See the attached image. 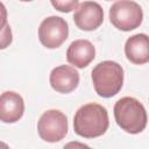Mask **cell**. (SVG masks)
Returning <instances> with one entry per match:
<instances>
[{
    "mask_svg": "<svg viewBox=\"0 0 149 149\" xmlns=\"http://www.w3.org/2000/svg\"><path fill=\"white\" fill-rule=\"evenodd\" d=\"M68 118L58 109L44 112L37 121V133L40 137L49 143L63 140L68 134Z\"/></svg>",
    "mask_w": 149,
    "mask_h": 149,
    "instance_id": "obj_5",
    "label": "cell"
},
{
    "mask_svg": "<svg viewBox=\"0 0 149 149\" xmlns=\"http://www.w3.org/2000/svg\"><path fill=\"white\" fill-rule=\"evenodd\" d=\"M63 149H92V148H90L85 143H81V142H78V141H71V142L66 143L63 147Z\"/></svg>",
    "mask_w": 149,
    "mask_h": 149,
    "instance_id": "obj_13",
    "label": "cell"
},
{
    "mask_svg": "<svg viewBox=\"0 0 149 149\" xmlns=\"http://www.w3.org/2000/svg\"><path fill=\"white\" fill-rule=\"evenodd\" d=\"M125 54L133 64L142 65L149 62V36L147 34H135L127 38Z\"/></svg>",
    "mask_w": 149,
    "mask_h": 149,
    "instance_id": "obj_11",
    "label": "cell"
},
{
    "mask_svg": "<svg viewBox=\"0 0 149 149\" xmlns=\"http://www.w3.org/2000/svg\"><path fill=\"white\" fill-rule=\"evenodd\" d=\"M95 57V48L88 40H76L66 50V59L78 69L86 68Z\"/></svg>",
    "mask_w": 149,
    "mask_h": 149,
    "instance_id": "obj_10",
    "label": "cell"
},
{
    "mask_svg": "<svg viewBox=\"0 0 149 149\" xmlns=\"http://www.w3.org/2000/svg\"><path fill=\"white\" fill-rule=\"evenodd\" d=\"M74 24L85 31H92L99 28L104 21V10L95 1L79 2L73 13Z\"/></svg>",
    "mask_w": 149,
    "mask_h": 149,
    "instance_id": "obj_7",
    "label": "cell"
},
{
    "mask_svg": "<svg viewBox=\"0 0 149 149\" xmlns=\"http://www.w3.org/2000/svg\"><path fill=\"white\" fill-rule=\"evenodd\" d=\"M91 78L98 95L102 98H112L122 88L123 69L114 61H104L93 68Z\"/></svg>",
    "mask_w": 149,
    "mask_h": 149,
    "instance_id": "obj_3",
    "label": "cell"
},
{
    "mask_svg": "<svg viewBox=\"0 0 149 149\" xmlns=\"http://www.w3.org/2000/svg\"><path fill=\"white\" fill-rule=\"evenodd\" d=\"M69 36L68 22L61 16H48L38 27V40L48 49L59 48Z\"/></svg>",
    "mask_w": 149,
    "mask_h": 149,
    "instance_id": "obj_6",
    "label": "cell"
},
{
    "mask_svg": "<svg viewBox=\"0 0 149 149\" xmlns=\"http://www.w3.org/2000/svg\"><path fill=\"white\" fill-rule=\"evenodd\" d=\"M51 5L59 12H63V13H69L73 9H76L79 5V2L77 0H71V1H55L52 0L51 1Z\"/></svg>",
    "mask_w": 149,
    "mask_h": 149,
    "instance_id": "obj_12",
    "label": "cell"
},
{
    "mask_svg": "<svg viewBox=\"0 0 149 149\" xmlns=\"http://www.w3.org/2000/svg\"><path fill=\"white\" fill-rule=\"evenodd\" d=\"M143 10L141 6L130 0H120L109 8V21L119 30L130 31L141 26Z\"/></svg>",
    "mask_w": 149,
    "mask_h": 149,
    "instance_id": "obj_4",
    "label": "cell"
},
{
    "mask_svg": "<svg viewBox=\"0 0 149 149\" xmlns=\"http://www.w3.org/2000/svg\"><path fill=\"white\" fill-rule=\"evenodd\" d=\"M24 113V101L14 91H6L0 97V119L5 123L19 121Z\"/></svg>",
    "mask_w": 149,
    "mask_h": 149,
    "instance_id": "obj_9",
    "label": "cell"
},
{
    "mask_svg": "<svg viewBox=\"0 0 149 149\" xmlns=\"http://www.w3.org/2000/svg\"><path fill=\"white\" fill-rule=\"evenodd\" d=\"M109 126L107 109L97 102H88L79 107L73 116V130L85 139L104 135Z\"/></svg>",
    "mask_w": 149,
    "mask_h": 149,
    "instance_id": "obj_1",
    "label": "cell"
},
{
    "mask_svg": "<svg viewBox=\"0 0 149 149\" xmlns=\"http://www.w3.org/2000/svg\"><path fill=\"white\" fill-rule=\"evenodd\" d=\"M49 81L56 92L66 94L77 88L79 84V73L70 65H58L51 70Z\"/></svg>",
    "mask_w": 149,
    "mask_h": 149,
    "instance_id": "obj_8",
    "label": "cell"
},
{
    "mask_svg": "<svg viewBox=\"0 0 149 149\" xmlns=\"http://www.w3.org/2000/svg\"><path fill=\"white\" fill-rule=\"evenodd\" d=\"M114 119L118 126L129 134H139L144 130L148 115L144 106L133 97L119 99L113 108Z\"/></svg>",
    "mask_w": 149,
    "mask_h": 149,
    "instance_id": "obj_2",
    "label": "cell"
}]
</instances>
